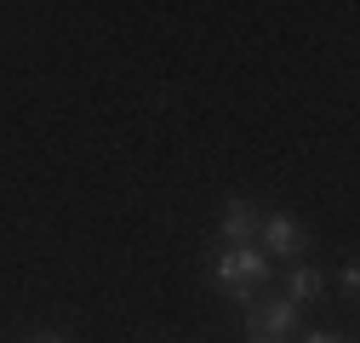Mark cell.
Instances as JSON below:
<instances>
[{"instance_id":"obj_1","label":"cell","mask_w":360,"mask_h":343,"mask_svg":"<svg viewBox=\"0 0 360 343\" xmlns=\"http://www.w3.org/2000/svg\"><path fill=\"white\" fill-rule=\"evenodd\" d=\"M217 280L229 286L235 297H252V286H263L269 280V257L263 252H252V246H229L217 257Z\"/></svg>"},{"instance_id":"obj_6","label":"cell","mask_w":360,"mask_h":343,"mask_svg":"<svg viewBox=\"0 0 360 343\" xmlns=\"http://www.w3.org/2000/svg\"><path fill=\"white\" fill-rule=\"evenodd\" d=\"M338 286H343V292H354V286H360V269H354V264H343V275H338Z\"/></svg>"},{"instance_id":"obj_5","label":"cell","mask_w":360,"mask_h":343,"mask_svg":"<svg viewBox=\"0 0 360 343\" xmlns=\"http://www.w3.org/2000/svg\"><path fill=\"white\" fill-rule=\"evenodd\" d=\"M321 286H326L321 269H292V280H286V304H309V297H321Z\"/></svg>"},{"instance_id":"obj_2","label":"cell","mask_w":360,"mask_h":343,"mask_svg":"<svg viewBox=\"0 0 360 343\" xmlns=\"http://www.w3.org/2000/svg\"><path fill=\"white\" fill-rule=\"evenodd\" d=\"M246 326H252V343H281V337L297 326V304H286V297H275V304H257Z\"/></svg>"},{"instance_id":"obj_7","label":"cell","mask_w":360,"mask_h":343,"mask_svg":"<svg viewBox=\"0 0 360 343\" xmlns=\"http://www.w3.org/2000/svg\"><path fill=\"white\" fill-rule=\"evenodd\" d=\"M303 343H332V337H326V332H314V337H303Z\"/></svg>"},{"instance_id":"obj_4","label":"cell","mask_w":360,"mask_h":343,"mask_svg":"<svg viewBox=\"0 0 360 343\" xmlns=\"http://www.w3.org/2000/svg\"><path fill=\"white\" fill-rule=\"evenodd\" d=\"M223 240H229V246L257 240V218H252V206H246V200H229V212H223Z\"/></svg>"},{"instance_id":"obj_3","label":"cell","mask_w":360,"mask_h":343,"mask_svg":"<svg viewBox=\"0 0 360 343\" xmlns=\"http://www.w3.org/2000/svg\"><path fill=\"white\" fill-rule=\"evenodd\" d=\"M257 240H263V257L275 252V257H297L303 252V229L292 218H263L257 224Z\"/></svg>"},{"instance_id":"obj_8","label":"cell","mask_w":360,"mask_h":343,"mask_svg":"<svg viewBox=\"0 0 360 343\" xmlns=\"http://www.w3.org/2000/svg\"><path fill=\"white\" fill-rule=\"evenodd\" d=\"M46 343H52V337H46Z\"/></svg>"}]
</instances>
